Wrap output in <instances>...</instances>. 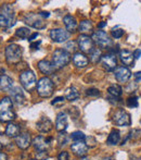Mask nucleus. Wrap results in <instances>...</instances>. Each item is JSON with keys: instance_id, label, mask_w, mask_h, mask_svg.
Listing matches in <instances>:
<instances>
[{"instance_id": "nucleus-5", "label": "nucleus", "mask_w": 141, "mask_h": 160, "mask_svg": "<svg viewBox=\"0 0 141 160\" xmlns=\"http://www.w3.org/2000/svg\"><path fill=\"white\" fill-rule=\"evenodd\" d=\"M71 61V53L64 49H57L52 55V64L55 69H63Z\"/></svg>"}, {"instance_id": "nucleus-28", "label": "nucleus", "mask_w": 141, "mask_h": 160, "mask_svg": "<svg viewBox=\"0 0 141 160\" xmlns=\"http://www.w3.org/2000/svg\"><path fill=\"white\" fill-rule=\"evenodd\" d=\"M107 93H109V96L120 98L123 94V88L118 84H113L107 88Z\"/></svg>"}, {"instance_id": "nucleus-18", "label": "nucleus", "mask_w": 141, "mask_h": 160, "mask_svg": "<svg viewBox=\"0 0 141 160\" xmlns=\"http://www.w3.org/2000/svg\"><path fill=\"white\" fill-rule=\"evenodd\" d=\"M68 119L66 113L65 112H60L57 116V119H55V130L59 133L65 132V130L68 128Z\"/></svg>"}, {"instance_id": "nucleus-22", "label": "nucleus", "mask_w": 141, "mask_h": 160, "mask_svg": "<svg viewBox=\"0 0 141 160\" xmlns=\"http://www.w3.org/2000/svg\"><path fill=\"white\" fill-rule=\"evenodd\" d=\"M63 23L66 28V31L70 33H74L77 30V21L76 19L71 14H68L63 18Z\"/></svg>"}, {"instance_id": "nucleus-49", "label": "nucleus", "mask_w": 141, "mask_h": 160, "mask_svg": "<svg viewBox=\"0 0 141 160\" xmlns=\"http://www.w3.org/2000/svg\"><path fill=\"white\" fill-rule=\"evenodd\" d=\"M80 160H90V159H89L88 157H82V158L80 159Z\"/></svg>"}, {"instance_id": "nucleus-11", "label": "nucleus", "mask_w": 141, "mask_h": 160, "mask_svg": "<svg viewBox=\"0 0 141 160\" xmlns=\"http://www.w3.org/2000/svg\"><path fill=\"white\" fill-rule=\"evenodd\" d=\"M71 33L63 28H53L50 31V38L54 42H64L70 39Z\"/></svg>"}, {"instance_id": "nucleus-43", "label": "nucleus", "mask_w": 141, "mask_h": 160, "mask_svg": "<svg viewBox=\"0 0 141 160\" xmlns=\"http://www.w3.org/2000/svg\"><path fill=\"white\" fill-rule=\"evenodd\" d=\"M134 78H135L136 82H139V81H141V71L140 72H136V73L134 74Z\"/></svg>"}, {"instance_id": "nucleus-12", "label": "nucleus", "mask_w": 141, "mask_h": 160, "mask_svg": "<svg viewBox=\"0 0 141 160\" xmlns=\"http://www.w3.org/2000/svg\"><path fill=\"white\" fill-rule=\"evenodd\" d=\"M15 144L16 146L22 150H25L32 145V137H31V134L28 132H23L20 133L19 136L15 138Z\"/></svg>"}, {"instance_id": "nucleus-45", "label": "nucleus", "mask_w": 141, "mask_h": 160, "mask_svg": "<svg viewBox=\"0 0 141 160\" xmlns=\"http://www.w3.org/2000/svg\"><path fill=\"white\" fill-rule=\"evenodd\" d=\"M39 44H40V40H39V42H32V44H31V48H32V49H38Z\"/></svg>"}, {"instance_id": "nucleus-35", "label": "nucleus", "mask_w": 141, "mask_h": 160, "mask_svg": "<svg viewBox=\"0 0 141 160\" xmlns=\"http://www.w3.org/2000/svg\"><path fill=\"white\" fill-rule=\"evenodd\" d=\"M126 103L129 108H136L138 107V98L136 96L129 97L128 99L126 100Z\"/></svg>"}, {"instance_id": "nucleus-6", "label": "nucleus", "mask_w": 141, "mask_h": 160, "mask_svg": "<svg viewBox=\"0 0 141 160\" xmlns=\"http://www.w3.org/2000/svg\"><path fill=\"white\" fill-rule=\"evenodd\" d=\"M20 83L22 87L28 92H32L35 87H37V82H36V75L34 72L26 69L20 74Z\"/></svg>"}, {"instance_id": "nucleus-47", "label": "nucleus", "mask_w": 141, "mask_h": 160, "mask_svg": "<svg viewBox=\"0 0 141 160\" xmlns=\"http://www.w3.org/2000/svg\"><path fill=\"white\" fill-rule=\"evenodd\" d=\"M0 160H8V156H7V154L0 152Z\"/></svg>"}, {"instance_id": "nucleus-26", "label": "nucleus", "mask_w": 141, "mask_h": 160, "mask_svg": "<svg viewBox=\"0 0 141 160\" xmlns=\"http://www.w3.org/2000/svg\"><path fill=\"white\" fill-rule=\"evenodd\" d=\"M120 141V133L118 130H112L111 133L109 134L106 139V144L110 146H113V145H117Z\"/></svg>"}, {"instance_id": "nucleus-15", "label": "nucleus", "mask_w": 141, "mask_h": 160, "mask_svg": "<svg viewBox=\"0 0 141 160\" xmlns=\"http://www.w3.org/2000/svg\"><path fill=\"white\" fill-rule=\"evenodd\" d=\"M114 76L118 83H126L130 78L131 72L127 67H117L114 71Z\"/></svg>"}, {"instance_id": "nucleus-13", "label": "nucleus", "mask_w": 141, "mask_h": 160, "mask_svg": "<svg viewBox=\"0 0 141 160\" xmlns=\"http://www.w3.org/2000/svg\"><path fill=\"white\" fill-rule=\"evenodd\" d=\"M102 65L103 68L109 72L115 71L117 68V59H116L115 55H111V53H106V55L102 56L101 59Z\"/></svg>"}, {"instance_id": "nucleus-7", "label": "nucleus", "mask_w": 141, "mask_h": 160, "mask_svg": "<svg viewBox=\"0 0 141 160\" xmlns=\"http://www.w3.org/2000/svg\"><path fill=\"white\" fill-rule=\"evenodd\" d=\"M24 23L27 24L31 28H34L36 30H44L46 28V22L45 19L40 17L39 13L30 12L24 15Z\"/></svg>"}, {"instance_id": "nucleus-17", "label": "nucleus", "mask_w": 141, "mask_h": 160, "mask_svg": "<svg viewBox=\"0 0 141 160\" xmlns=\"http://www.w3.org/2000/svg\"><path fill=\"white\" fill-rule=\"evenodd\" d=\"M71 149L76 156L82 158V157H86L88 152V146L85 142H74L71 145Z\"/></svg>"}, {"instance_id": "nucleus-14", "label": "nucleus", "mask_w": 141, "mask_h": 160, "mask_svg": "<svg viewBox=\"0 0 141 160\" xmlns=\"http://www.w3.org/2000/svg\"><path fill=\"white\" fill-rule=\"evenodd\" d=\"M51 137H45L42 135L35 137L34 141H33V145L36 148V150H39V152H45V150H48V148L50 147V142Z\"/></svg>"}, {"instance_id": "nucleus-34", "label": "nucleus", "mask_w": 141, "mask_h": 160, "mask_svg": "<svg viewBox=\"0 0 141 160\" xmlns=\"http://www.w3.org/2000/svg\"><path fill=\"white\" fill-rule=\"evenodd\" d=\"M64 50H66L68 53L75 52L76 51V42H74V40H70V42H68V44L65 45Z\"/></svg>"}, {"instance_id": "nucleus-42", "label": "nucleus", "mask_w": 141, "mask_h": 160, "mask_svg": "<svg viewBox=\"0 0 141 160\" xmlns=\"http://www.w3.org/2000/svg\"><path fill=\"white\" fill-rule=\"evenodd\" d=\"M133 55H134V57H135V59H139L141 57V50L140 49H136V50L133 52Z\"/></svg>"}, {"instance_id": "nucleus-52", "label": "nucleus", "mask_w": 141, "mask_h": 160, "mask_svg": "<svg viewBox=\"0 0 141 160\" xmlns=\"http://www.w3.org/2000/svg\"><path fill=\"white\" fill-rule=\"evenodd\" d=\"M30 160H36V159H30Z\"/></svg>"}, {"instance_id": "nucleus-31", "label": "nucleus", "mask_w": 141, "mask_h": 160, "mask_svg": "<svg viewBox=\"0 0 141 160\" xmlns=\"http://www.w3.org/2000/svg\"><path fill=\"white\" fill-rule=\"evenodd\" d=\"M15 35L19 38H21V39H26V38L30 37L31 31H30V28H20L15 31Z\"/></svg>"}, {"instance_id": "nucleus-37", "label": "nucleus", "mask_w": 141, "mask_h": 160, "mask_svg": "<svg viewBox=\"0 0 141 160\" xmlns=\"http://www.w3.org/2000/svg\"><path fill=\"white\" fill-rule=\"evenodd\" d=\"M124 30H122V28H114L113 31H112L111 32V35H112V37L113 38H116V39H117V38H120L122 37L123 35H124Z\"/></svg>"}, {"instance_id": "nucleus-24", "label": "nucleus", "mask_w": 141, "mask_h": 160, "mask_svg": "<svg viewBox=\"0 0 141 160\" xmlns=\"http://www.w3.org/2000/svg\"><path fill=\"white\" fill-rule=\"evenodd\" d=\"M13 87V80L10 76L6 74L0 75V91L2 92H10Z\"/></svg>"}, {"instance_id": "nucleus-4", "label": "nucleus", "mask_w": 141, "mask_h": 160, "mask_svg": "<svg viewBox=\"0 0 141 160\" xmlns=\"http://www.w3.org/2000/svg\"><path fill=\"white\" fill-rule=\"evenodd\" d=\"M54 91V83L48 76L41 78L37 83V93L41 98H49Z\"/></svg>"}, {"instance_id": "nucleus-16", "label": "nucleus", "mask_w": 141, "mask_h": 160, "mask_svg": "<svg viewBox=\"0 0 141 160\" xmlns=\"http://www.w3.org/2000/svg\"><path fill=\"white\" fill-rule=\"evenodd\" d=\"M36 128L39 131L40 133H49L50 131H52L53 128V123L47 117H41L39 120L36 123Z\"/></svg>"}, {"instance_id": "nucleus-23", "label": "nucleus", "mask_w": 141, "mask_h": 160, "mask_svg": "<svg viewBox=\"0 0 141 160\" xmlns=\"http://www.w3.org/2000/svg\"><path fill=\"white\" fill-rule=\"evenodd\" d=\"M120 59L122 63L125 65H134V62H135V57H134L133 52L126 50V49L120 51Z\"/></svg>"}, {"instance_id": "nucleus-50", "label": "nucleus", "mask_w": 141, "mask_h": 160, "mask_svg": "<svg viewBox=\"0 0 141 160\" xmlns=\"http://www.w3.org/2000/svg\"><path fill=\"white\" fill-rule=\"evenodd\" d=\"M1 149H2V144L0 143V152H1Z\"/></svg>"}, {"instance_id": "nucleus-32", "label": "nucleus", "mask_w": 141, "mask_h": 160, "mask_svg": "<svg viewBox=\"0 0 141 160\" xmlns=\"http://www.w3.org/2000/svg\"><path fill=\"white\" fill-rule=\"evenodd\" d=\"M70 137L74 142H85V139H86V135L82 132H80V131H75V132H73Z\"/></svg>"}, {"instance_id": "nucleus-51", "label": "nucleus", "mask_w": 141, "mask_h": 160, "mask_svg": "<svg viewBox=\"0 0 141 160\" xmlns=\"http://www.w3.org/2000/svg\"><path fill=\"white\" fill-rule=\"evenodd\" d=\"M131 160H141V158H139V159H131Z\"/></svg>"}, {"instance_id": "nucleus-46", "label": "nucleus", "mask_w": 141, "mask_h": 160, "mask_svg": "<svg viewBox=\"0 0 141 160\" xmlns=\"http://www.w3.org/2000/svg\"><path fill=\"white\" fill-rule=\"evenodd\" d=\"M38 35H39L38 33H34L33 35H31L30 37H28V40H30V42H33V40H34L35 38H37V37H38Z\"/></svg>"}, {"instance_id": "nucleus-48", "label": "nucleus", "mask_w": 141, "mask_h": 160, "mask_svg": "<svg viewBox=\"0 0 141 160\" xmlns=\"http://www.w3.org/2000/svg\"><path fill=\"white\" fill-rule=\"evenodd\" d=\"M106 25V22H101V23L98 24V28H104Z\"/></svg>"}, {"instance_id": "nucleus-36", "label": "nucleus", "mask_w": 141, "mask_h": 160, "mask_svg": "<svg viewBox=\"0 0 141 160\" xmlns=\"http://www.w3.org/2000/svg\"><path fill=\"white\" fill-rule=\"evenodd\" d=\"M35 156H36V160H47L49 158V155L46 150H45V152H39V150H37Z\"/></svg>"}, {"instance_id": "nucleus-40", "label": "nucleus", "mask_w": 141, "mask_h": 160, "mask_svg": "<svg viewBox=\"0 0 141 160\" xmlns=\"http://www.w3.org/2000/svg\"><path fill=\"white\" fill-rule=\"evenodd\" d=\"M58 160H70V155H68V152L63 150V152H61L59 154V156H58Z\"/></svg>"}, {"instance_id": "nucleus-29", "label": "nucleus", "mask_w": 141, "mask_h": 160, "mask_svg": "<svg viewBox=\"0 0 141 160\" xmlns=\"http://www.w3.org/2000/svg\"><path fill=\"white\" fill-rule=\"evenodd\" d=\"M92 28L93 26H92L91 21H89V20H84V21L80 22V24L78 25V31L82 34H84V35H86V33L92 31Z\"/></svg>"}, {"instance_id": "nucleus-41", "label": "nucleus", "mask_w": 141, "mask_h": 160, "mask_svg": "<svg viewBox=\"0 0 141 160\" xmlns=\"http://www.w3.org/2000/svg\"><path fill=\"white\" fill-rule=\"evenodd\" d=\"M63 102H64V97L59 96V97H55L54 100L51 101V105L55 106V105H58V103H63Z\"/></svg>"}, {"instance_id": "nucleus-10", "label": "nucleus", "mask_w": 141, "mask_h": 160, "mask_svg": "<svg viewBox=\"0 0 141 160\" xmlns=\"http://www.w3.org/2000/svg\"><path fill=\"white\" fill-rule=\"evenodd\" d=\"M77 44L79 49L82 52L90 53L91 51L95 49V42H93L92 38L88 35H84V34H80L77 38Z\"/></svg>"}, {"instance_id": "nucleus-38", "label": "nucleus", "mask_w": 141, "mask_h": 160, "mask_svg": "<svg viewBox=\"0 0 141 160\" xmlns=\"http://www.w3.org/2000/svg\"><path fill=\"white\" fill-rule=\"evenodd\" d=\"M100 91L97 88H88L86 91V95L89 96V97H98L100 96Z\"/></svg>"}, {"instance_id": "nucleus-8", "label": "nucleus", "mask_w": 141, "mask_h": 160, "mask_svg": "<svg viewBox=\"0 0 141 160\" xmlns=\"http://www.w3.org/2000/svg\"><path fill=\"white\" fill-rule=\"evenodd\" d=\"M93 42L97 44L100 48H109L112 46V39L104 31H96L91 36Z\"/></svg>"}, {"instance_id": "nucleus-20", "label": "nucleus", "mask_w": 141, "mask_h": 160, "mask_svg": "<svg viewBox=\"0 0 141 160\" xmlns=\"http://www.w3.org/2000/svg\"><path fill=\"white\" fill-rule=\"evenodd\" d=\"M73 62L77 68H86L89 63V59L87 58L86 55H84L82 52H75L73 56Z\"/></svg>"}, {"instance_id": "nucleus-39", "label": "nucleus", "mask_w": 141, "mask_h": 160, "mask_svg": "<svg viewBox=\"0 0 141 160\" xmlns=\"http://www.w3.org/2000/svg\"><path fill=\"white\" fill-rule=\"evenodd\" d=\"M85 143L87 144L88 147H95L97 145V141H96L95 137L92 136H86V139H85Z\"/></svg>"}, {"instance_id": "nucleus-27", "label": "nucleus", "mask_w": 141, "mask_h": 160, "mask_svg": "<svg viewBox=\"0 0 141 160\" xmlns=\"http://www.w3.org/2000/svg\"><path fill=\"white\" fill-rule=\"evenodd\" d=\"M65 97L68 100L70 101H75L79 98V92L77 91V88L74 86L68 87V89L65 91Z\"/></svg>"}, {"instance_id": "nucleus-1", "label": "nucleus", "mask_w": 141, "mask_h": 160, "mask_svg": "<svg viewBox=\"0 0 141 160\" xmlns=\"http://www.w3.org/2000/svg\"><path fill=\"white\" fill-rule=\"evenodd\" d=\"M16 118L13 111V101L10 97H3L0 100V122H11Z\"/></svg>"}, {"instance_id": "nucleus-33", "label": "nucleus", "mask_w": 141, "mask_h": 160, "mask_svg": "<svg viewBox=\"0 0 141 160\" xmlns=\"http://www.w3.org/2000/svg\"><path fill=\"white\" fill-rule=\"evenodd\" d=\"M68 141V136L66 135L65 132H60L59 136H58V143L59 145H65Z\"/></svg>"}, {"instance_id": "nucleus-9", "label": "nucleus", "mask_w": 141, "mask_h": 160, "mask_svg": "<svg viewBox=\"0 0 141 160\" xmlns=\"http://www.w3.org/2000/svg\"><path fill=\"white\" fill-rule=\"evenodd\" d=\"M113 121L118 127H130L131 117L126 110L118 109L117 111H115V113H114Z\"/></svg>"}, {"instance_id": "nucleus-44", "label": "nucleus", "mask_w": 141, "mask_h": 160, "mask_svg": "<svg viewBox=\"0 0 141 160\" xmlns=\"http://www.w3.org/2000/svg\"><path fill=\"white\" fill-rule=\"evenodd\" d=\"M40 17L42 18V19H46V18H49L50 17V13L47 12V11H41V12H39Z\"/></svg>"}, {"instance_id": "nucleus-25", "label": "nucleus", "mask_w": 141, "mask_h": 160, "mask_svg": "<svg viewBox=\"0 0 141 160\" xmlns=\"http://www.w3.org/2000/svg\"><path fill=\"white\" fill-rule=\"evenodd\" d=\"M20 131H21V128H20V125L16 124V123H13V122H10L8 125H7L6 128V135L8 137H15L16 138L17 136L20 135Z\"/></svg>"}, {"instance_id": "nucleus-3", "label": "nucleus", "mask_w": 141, "mask_h": 160, "mask_svg": "<svg viewBox=\"0 0 141 160\" xmlns=\"http://www.w3.org/2000/svg\"><path fill=\"white\" fill-rule=\"evenodd\" d=\"M6 61L9 64H19L22 60V47L16 44H10L6 47Z\"/></svg>"}, {"instance_id": "nucleus-2", "label": "nucleus", "mask_w": 141, "mask_h": 160, "mask_svg": "<svg viewBox=\"0 0 141 160\" xmlns=\"http://www.w3.org/2000/svg\"><path fill=\"white\" fill-rule=\"evenodd\" d=\"M15 24V12L10 3H4L0 8V28H9Z\"/></svg>"}, {"instance_id": "nucleus-30", "label": "nucleus", "mask_w": 141, "mask_h": 160, "mask_svg": "<svg viewBox=\"0 0 141 160\" xmlns=\"http://www.w3.org/2000/svg\"><path fill=\"white\" fill-rule=\"evenodd\" d=\"M102 59V51L100 48H95L90 53H89V60L92 63H98Z\"/></svg>"}, {"instance_id": "nucleus-19", "label": "nucleus", "mask_w": 141, "mask_h": 160, "mask_svg": "<svg viewBox=\"0 0 141 160\" xmlns=\"http://www.w3.org/2000/svg\"><path fill=\"white\" fill-rule=\"evenodd\" d=\"M10 98L17 103H23L25 100V95L20 86H13L10 91Z\"/></svg>"}, {"instance_id": "nucleus-21", "label": "nucleus", "mask_w": 141, "mask_h": 160, "mask_svg": "<svg viewBox=\"0 0 141 160\" xmlns=\"http://www.w3.org/2000/svg\"><path fill=\"white\" fill-rule=\"evenodd\" d=\"M38 69L41 72L42 74H46V75H50L54 72L55 68L53 67L52 62L48 61V60H40L38 62Z\"/></svg>"}]
</instances>
